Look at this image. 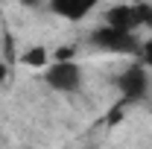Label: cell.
Returning <instances> with one entry per match:
<instances>
[{"label":"cell","mask_w":152,"mask_h":149,"mask_svg":"<svg viewBox=\"0 0 152 149\" xmlns=\"http://www.w3.org/2000/svg\"><path fill=\"white\" fill-rule=\"evenodd\" d=\"M94 47L99 50H108V53H123V56H137V50H140V41L134 38V32H126V29H117V26H102V29H96L94 35Z\"/></svg>","instance_id":"cell-1"},{"label":"cell","mask_w":152,"mask_h":149,"mask_svg":"<svg viewBox=\"0 0 152 149\" xmlns=\"http://www.w3.org/2000/svg\"><path fill=\"white\" fill-rule=\"evenodd\" d=\"M44 79H47V85L56 88V91H76V88L82 85V70H79L76 61L61 58V61H53V64L47 67Z\"/></svg>","instance_id":"cell-2"},{"label":"cell","mask_w":152,"mask_h":149,"mask_svg":"<svg viewBox=\"0 0 152 149\" xmlns=\"http://www.w3.org/2000/svg\"><path fill=\"white\" fill-rule=\"evenodd\" d=\"M120 93H123V102H137V99H143L146 96V67L143 64H132V67H126L123 76H120Z\"/></svg>","instance_id":"cell-3"},{"label":"cell","mask_w":152,"mask_h":149,"mask_svg":"<svg viewBox=\"0 0 152 149\" xmlns=\"http://www.w3.org/2000/svg\"><path fill=\"white\" fill-rule=\"evenodd\" d=\"M108 26H117V29H126V32H134L137 26H143V20H140V6H129V3H123V6H114L108 9Z\"/></svg>","instance_id":"cell-4"},{"label":"cell","mask_w":152,"mask_h":149,"mask_svg":"<svg viewBox=\"0 0 152 149\" xmlns=\"http://www.w3.org/2000/svg\"><path fill=\"white\" fill-rule=\"evenodd\" d=\"M99 0H50V9L56 12L58 18L67 20H82L91 9H94Z\"/></svg>","instance_id":"cell-5"},{"label":"cell","mask_w":152,"mask_h":149,"mask_svg":"<svg viewBox=\"0 0 152 149\" xmlns=\"http://www.w3.org/2000/svg\"><path fill=\"white\" fill-rule=\"evenodd\" d=\"M23 61H26L29 67H44V64H47V50H44V47H32V50L23 53Z\"/></svg>","instance_id":"cell-6"},{"label":"cell","mask_w":152,"mask_h":149,"mask_svg":"<svg viewBox=\"0 0 152 149\" xmlns=\"http://www.w3.org/2000/svg\"><path fill=\"white\" fill-rule=\"evenodd\" d=\"M137 58H140V64H149V67H152V41L140 44V50H137Z\"/></svg>","instance_id":"cell-7"},{"label":"cell","mask_w":152,"mask_h":149,"mask_svg":"<svg viewBox=\"0 0 152 149\" xmlns=\"http://www.w3.org/2000/svg\"><path fill=\"white\" fill-rule=\"evenodd\" d=\"M20 3H23V6H38L41 0H20Z\"/></svg>","instance_id":"cell-8"}]
</instances>
